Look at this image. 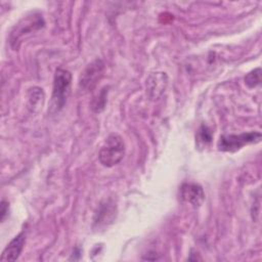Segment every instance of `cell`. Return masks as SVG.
<instances>
[{
    "label": "cell",
    "instance_id": "cell-7",
    "mask_svg": "<svg viewBox=\"0 0 262 262\" xmlns=\"http://www.w3.org/2000/svg\"><path fill=\"white\" fill-rule=\"evenodd\" d=\"M25 21V27L20 24H18L16 27H15V31H13L10 35V43L11 45L13 46V48H16V42H18L19 38L24 35V34H27L28 32L32 31V30H35V29H39L41 28L43 25H44V21L42 19V17H40V15H35L34 16V19L32 20V18L30 17L29 18V24L28 23V19H24Z\"/></svg>",
    "mask_w": 262,
    "mask_h": 262
},
{
    "label": "cell",
    "instance_id": "cell-12",
    "mask_svg": "<svg viewBox=\"0 0 262 262\" xmlns=\"http://www.w3.org/2000/svg\"><path fill=\"white\" fill-rule=\"evenodd\" d=\"M105 96H106V91H105V88H104V89H102V91L99 93V95H98V97H97L98 99H95V100L93 101V103H92V108H93L94 112L99 113L100 111L103 110L104 104H105V101H106Z\"/></svg>",
    "mask_w": 262,
    "mask_h": 262
},
{
    "label": "cell",
    "instance_id": "cell-13",
    "mask_svg": "<svg viewBox=\"0 0 262 262\" xmlns=\"http://www.w3.org/2000/svg\"><path fill=\"white\" fill-rule=\"evenodd\" d=\"M7 213H8V203H6L5 201H2L1 202V221H4Z\"/></svg>",
    "mask_w": 262,
    "mask_h": 262
},
{
    "label": "cell",
    "instance_id": "cell-3",
    "mask_svg": "<svg viewBox=\"0 0 262 262\" xmlns=\"http://www.w3.org/2000/svg\"><path fill=\"white\" fill-rule=\"evenodd\" d=\"M261 133L257 131L222 135L218 141V149L221 151H235L249 143H257L261 140Z\"/></svg>",
    "mask_w": 262,
    "mask_h": 262
},
{
    "label": "cell",
    "instance_id": "cell-2",
    "mask_svg": "<svg viewBox=\"0 0 262 262\" xmlns=\"http://www.w3.org/2000/svg\"><path fill=\"white\" fill-rule=\"evenodd\" d=\"M125 156V143L123 138L117 134H110L99 150V162L104 167H113L119 164Z\"/></svg>",
    "mask_w": 262,
    "mask_h": 262
},
{
    "label": "cell",
    "instance_id": "cell-10",
    "mask_svg": "<svg viewBox=\"0 0 262 262\" xmlns=\"http://www.w3.org/2000/svg\"><path fill=\"white\" fill-rule=\"evenodd\" d=\"M245 83L249 88H255L261 83V69L257 68L246 75Z\"/></svg>",
    "mask_w": 262,
    "mask_h": 262
},
{
    "label": "cell",
    "instance_id": "cell-5",
    "mask_svg": "<svg viewBox=\"0 0 262 262\" xmlns=\"http://www.w3.org/2000/svg\"><path fill=\"white\" fill-rule=\"evenodd\" d=\"M180 199L193 207H199L205 200V192L201 185L196 183H183L179 190Z\"/></svg>",
    "mask_w": 262,
    "mask_h": 262
},
{
    "label": "cell",
    "instance_id": "cell-9",
    "mask_svg": "<svg viewBox=\"0 0 262 262\" xmlns=\"http://www.w3.org/2000/svg\"><path fill=\"white\" fill-rule=\"evenodd\" d=\"M116 215V210L114 204L110 203V201H105L104 203H101L97 212L95 213L94 217V224L97 225V227H100L101 225H107L108 222H112L114 217Z\"/></svg>",
    "mask_w": 262,
    "mask_h": 262
},
{
    "label": "cell",
    "instance_id": "cell-6",
    "mask_svg": "<svg viewBox=\"0 0 262 262\" xmlns=\"http://www.w3.org/2000/svg\"><path fill=\"white\" fill-rule=\"evenodd\" d=\"M168 84V77L163 72H157L149 75L146 80V91L150 99L156 100L162 96Z\"/></svg>",
    "mask_w": 262,
    "mask_h": 262
},
{
    "label": "cell",
    "instance_id": "cell-11",
    "mask_svg": "<svg viewBox=\"0 0 262 262\" xmlns=\"http://www.w3.org/2000/svg\"><path fill=\"white\" fill-rule=\"evenodd\" d=\"M196 140H198L199 143H202V144H205V145L211 142L212 134H211V131L208 129L207 126H205V125L201 126V128L198 131Z\"/></svg>",
    "mask_w": 262,
    "mask_h": 262
},
{
    "label": "cell",
    "instance_id": "cell-4",
    "mask_svg": "<svg viewBox=\"0 0 262 262\" xmlns=\"http://www.w3.org/2000/svg\"><path fill=\"white\" fill-rule=\"evenodd\" d=\"M104 72V63L101 59L96 58L87 66L80 77V87L85 90H92L100 80Z\"/></svg>",
    "mask_w": 262,
    "mask_h": 262
},
{
    "label": "cell",
    "instance_id": "cell-8",
    "mask_svg": "<svg viewBox=\"0 0 262 262\" xmlns=\"http://www.w3.org/2000/svg\"><path fill=\"white\" fill-rule=\"evenodd\" d=\"M25 239L26 237L24 232H20L15 237H13V239H11L4 249L0 258L1 261H15L23 251Z\"/></svg>",
    "mask_w": 262,
    "mask_h": 262
},
{
    "label": "cell",
    "instance_id": "cell-1",
    "mask_svg": "<svg viewBox=\"0 0 262 262\" xmlns=\"http://www.w3.org/2000/svg\"><path fill=\"white\" fill-rule=\"evenodd\" d=\"M72 84V74L66 69L58 68L55 71L53 79V89L51 96V105L50 111L56 113L60 111L70 95Z\"/></svg>",
    "mask_w": 262,
    "mask_h": 262
}]
</instances>
